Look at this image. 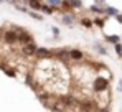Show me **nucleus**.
Listing matches in <instances>:
<instances>
[{
    "instance_id": "nucleus-1",
    "label": "nucleus",
    "mask_w": 122,
    "mask_h": 112,
    "mask_svg": "<svg viewBox=\"0 0 122 112\" xmlns=\"http://www.w3.org/2000/svg\"><path fill=\"white\" fill-rule=\"evenodd\" d=\"M94 86H96V89H97V91H102V89H106V86H107V81H106L104 77H97Z\"/></svg>"
},
{
    "instance_id": "nucleus-2",
    "label": "nucleus",
    "mask_w": 122,
    "mask_h": 112,
    "mask_svg": "<svg viewBox=\"0 0 122 112\" xmlns=\"http://www.w3.org/2000/svg\"><path fill=\"white\" fill-rule=\"evenodd\" d=\"M17 40H18V36H17L13 31H7V33H5V41L13 43V41H17Z\"/></svg>"
},
{
    "instance_id": "nucleus-3",
    "label": "nucleus",
    "mask_w": 122,
    "mask_h": 112,
    "mask_svg": "<svg viewBox=\"0 0 122 112\" xmlns=\"http://www.w3.org/2000/svg\"><path fill=\"white\" fill-rule=\"evenodd\" d=\"M25 53H26V55L35 53V46H33V45H26V46H25Z\"/></svg>"
},
{
    "instance_id": "nucleus-4",
    "label": "nucleus",
    "mask_w": 122,
    "mask_h": 112,
    "mask_svg": "<svg viewBox=\"0 0 122 112\" xmlns=\"http://www.w3.org/2000/svg\"><path fill=\"white\" fill-rule=\"evenodd\" d=\"M71 56H73L74 59H79V58H81V53H79V51H73V53H71Z\"/></svg>"
},
{
    "instance_id": "nucleus-5",
    "label": "nucleus",
    "mask_w": 122,
    "mask_h": 112,
    "mask_svg": "<svg viewBox=\"0 0 122 112\" xmlns=\"http://www.w3.org/2000/svg\"><path fill=\"white\" fill-rule=\"evenodd\" d=\"M38 55L40 56H48V50H43V48H41V50H38Z\"/></svg>"
},
{
    "instance_id": "nucleus-6",
    "label": "nucleus",
    "mask_w": 122,
    "mask_h": 112,
    "mask_svg": "<svg viewBox=\"0 0 122 112\" xmlns=\"http://www.w3.org/2000/svg\"><path fill=\"white\" fill-rule=\"evenodd\" d=\"M30 5L35 7V8H41V3H38V2H30Z\"/></svg>"
},
{
    "instance_id": "nucleus-7",
    "label": "nucleus",
    "mask_w": 122,
    "mask_h": 112,
    "mask_svg": "<svg viewBox=\"0 0 122 112\" xmlns=\"http://www.w3.org/2000/svg\"><path fill=\"white\" fill-rule=\"evenodd\" d=\"M64 21H66V23H71L73 18H71V17H64Z\"/></svg>"
},
{
    "instance_id": "nucleus-8",
    "label": "nucleus",
    "mask_w": 122,
    "mask_h": 112,
    "mask_svg": "<svg viewBox=\"0 0 122 112\" xmlns=\"http://www.w3.org/2000/svg\"><path fill=\"white\" fill-rule=\"evenodd\" d=\"M119 20H121V21H122V17H119Z\"/></svg>"
},
{
    "instance_id": "nucleus-9",
    "label": "nucleus",
    "mask_w": 122,
    "mask_h": 112,
    "mask_svg": "<svg viewBox=\"0 0 122 112\" xmlns=\"http://www.w3.org/2000/svg\"><path fill=\"white\" fill-rule=\"evenodd\" d=\"M101 112H107V111H104V109H102V111H101Z\"/></svg>"
}]
</instances>
